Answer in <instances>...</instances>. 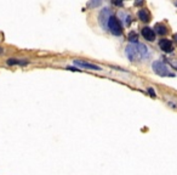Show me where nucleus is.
<instances>
[{"mask_svg": "<svg viewBox=\"0 0 177 175\" xmlns=\"http://www.w3.org/2000/svg\"><path fill=\"white\" fill-rule=\"evenodd\" d=\"M0 54H2V49L1 48H0Z\"/></svg>", "mask_w": 177, "mask_h": 175, "instance_id": "nucleus-14", "label": "nucleus"}, {"mask_svg": "<svg viewBox=\"0 0 177 175\" xmlns=\"http://www.w3.org/2000/svg\"><path fill=\"white\" fill-rule=\"evenodd\" d=\"M148 93L152 95L153 97H155V93H154V90H153V88H148Z\"/></svg>", "mask_w": 177, "mask_h": 175, "instance_id": "nucleus-11", "label": "nucleus"}, {"mask_svg": "<svg viewBox=\"0 0 177 175\" xmlns=\"http://www.w3.org/2000/svg\"><path fill=\"white\" fill-rule=\"evenodd\" d=\"M142 35H143V38L146 39V40H148V41H153L155 39L154 31L152 28H149V27H144L142 29Z\"/></svg>", "mask_w": 177, "mask_h": 175, "instance_id": "nucleus-6", "label": "nucleus"}, {"mask_svg": "<svg viewBox=\"0 0 177 175\" xmlns=\"http://www.w3.org/2000/svg\"><path fill=\"white\" fill-rule=\"evenodd\" d=\"M108 27L114 35H120L123 33V28H121L119 21L113 16H109V19H108Z\"/></svg>", "mask_w": 177, "mask_h": 175, "instance_id": "nucleus-3", "label": "nucleus"}, {"mask_svg": "<svg viewBox=\"0 0 177 175\" xmlns=\"http://www.w3.org/2000/svg\"><path fill=\"white\" fill-rule=\"evenodd\" d=\"M74 63L80 66L81 68H86V69H94V71H101L102 68L97 66V65H94V63H89V62H85V61H80V60H74Z\"/></svg>", "mask_w": 177, "mask_h": 175, "instance_id": "nucleus-4", "label": "nucleus"}, {"mask_svg": "<svg viewBox=\"0 0 177 175\" xmlns=\"http://www.w3.org/2000/svg\"><path fill=\"white\" fill-rule=\"evenodd\" d=\"M155 29H157V33L160 35H165L167 33V28L165 24H161V23H158L155 26Z\"/></svg>", "mask_w": 177, "mask_h": 175, "instance_id": "nucleus-8", "label": "nucleus"}, {"mask_svg": "<svg viewBox=\"0 0 177 175\" xmlns=\"http://www.w3.org/2000/svg\"><path fill=\"white\" fill-rule=\"evenodd\" d=\"M27 62L24 61H18V60H7V65L12 66V65H26Z\"/></svg>", "mask_w": 177, "mask_h": 175, "instance_id": "nucleus-9", "label": "nucleus"}, {"mask_svg": "<svg viewBox=\"0 0 177 175\" xmlns=\"http://www.w3.org/2000/svg\"><path fill=\"white\" fill-rule=\"evenodd\" d=\"M125 54L130 61H136L146 56L148 54V50L143 44H136V45H129L125 50Z\"/></svg>", "mask_w": 177, "mask_h": 175, "instance_id": "nucleus-1", "label": "nucleus"}, {"mask_svg": "<svg viewBox=\"0 0 177 175\" xmlns=\"http://www.w3.org/2000/svg\"><path fill=\"white\" fill-rule=\"evenodd\" d=\"M129 40L130 41H132V43H137V34L136 33H130V35H129Z\"/></svg>", "mask_w": 177, "mask_h": 175, "instance_id": "nucleus-10", "label": "nucleus"}, {"mask_svg": "<svg viewBox=\"0 0 177 175\" xmlns=\"http://www.w3.org/2000/svg\"><path fill=\"white\" fill-rule=\"evenodd\" d=\"M99 4H101V2H90V4H89V5H90V6H96V5H99Z\"/></svg>", "mask_w": 177, "mask_h": 175, "instance_id": "nucleus-12", "label": "nucleus"}, {"mask_svg": "<svg viewBox=\"0 0 177 175\" xmlns=\"http://www.w3.org/2000/svg\"><path fill=\"white\" fill-rule=\"evenodd\" d=\"M152 68H153L154 73L158 74V76H160V77H174V76H175V74L167 68V66H166L164 62H161V61H155V62L153 63Z\"/></svg>", "mask_w": 177, "mask_h": 175, "instance_id": "nucleus-2", "label": "nucleus"}, {"mask_svg": "<svg viewBox=\"0 0 177 175\" xmlns=\"http://www.w3.org/2000/svg\"><path fill=\"white\" fill-rule=\"evenodd\" d=\"M159 46H160V49H161L163 51H165V52H171L172 49H174L172 43H171L169 39H161V40H159Z\"/></svg>", "mask_w": 177, "mask_h": 175, "instance_id": "nucleus-5", "label": "nucleus"}, {"mask_svg": "<svg viewBox=\"0 0 177 175\" xmlns=\"http://www.w3.org/2000/svg\"><path fill=\"white\" fill-rule=\"evenodd\" d=\"M174 40H175V41L177 43V33L175 34V35H174Z\"/></svg>", "mask_w": 177, "mask_h": 175, "instance_id": "nucleus-13", "label": "nucleus"}, {"mask_svg": "<svg viewBox=\"0 0 177 175\" xmlns=\"http://www.w3.org/2000/svg\"><path fill=\"white\" fill-rule=\"evenodd\" d=\"M138 19H141L142 22H148L149 19H151V15H149V12L146 9H141L138 11Z\"/></svg>", "mask_w": 177, "mask_h": 175, "instance_id": "nucleus-7", "label": "nucleus"}]
</instances>
